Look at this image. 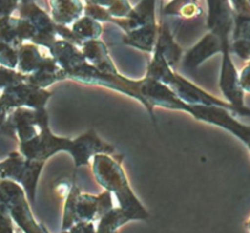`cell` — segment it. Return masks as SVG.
I'll list each match as a JSON object with an SVG mask.
<instances>
[{
	"mask_svg": "<svg viewBox=\"0 0 250 233\" xmlns=\"http://www.w3.org/2000/svg\"><path fill=\"white\" fill-rule=\"evenodd\" d=\"M19 151L29 160L46 163L48 159L55 154L65 151L71 155L75 166V175L82 166L88 165L98 154L115 155L116 149L114 146L106 143L93 128L88 129L75 139L59 137L51 132L49 124L43 126L38 134L29 141L19 143Z\"/></svg>",
	"mask_w": 250,
	"mask_h": 233,
	"instance_id": "1",
	"label": "cell"
},
{
	"mask_svg": "<svg viewBox=\"0 0 250 233\" xmlns=\"http://www.w3.org/2000/svg\"><path fill=\"white\" fill-rule=\"evenodd\" d=\"M119 159L109 154H98L92 160V172L95 181L116 197L119 207L129 216L131 221H146L149 212L134 194Z\"/></svg>",
	"mask_w": 250,
	"mask_h": 233,
	"instance_id": "2",
	"label": "cell"
},
{
	"mask_svg": "<svg viewBox=\"0 0 250 233\" xmlns=\"http://www.w3.org/2000/svg\"><path fill=\"white\" fill-rule=\"evenodd\" d=\"M45 163L29 160L20 151H12L5 160L0 161V180H10L19 183L26 192L31 205L36 203L37 188Z\"/></svg>",
	"mask_w": 250,
	"mask_h": 233,
	"instance_id": "3",
	"label": "cell"
},
{
	"mask_svg": "<svg viewBox=\"0 0 250 233\" xmlns=\"http://www.w3.org/2000/svg\"><path fill=\"white\" fill-rule=\"evenodd\" d=\"M0 193L6 202L12 220L22 232L49 233L48 229L36 220L26 192L19 183L10 180H0Z\"/></svg>",
	"mask_w": 250,
	"mask_h": 233,
	"instance_id": "4",
	"label": "cell"
},
{
	"mask_svg": "<svg viewBox=\"0 0 250 233\" xmlns=\"http://www.w3.org/2000/svg\"><path fill=\"white\" fill-rule=\"evenodd\" d=\"M49 124V115L46 109H27L19 107L10 111L2 131L14 137L19 143L29 141L41 132L43 126Z\"/></svg>",
	"mask_w": 250,
	"mask_h": 233,
	"instance_id": "5",
	"label": "cell"
},
{
	"mask_svg": "<svg viewBox=\"0 0 250 233\" xmlns=\"http://www.w3.org/2000/svg\"><path fill=\"white\" fill-rule=\"evenodd\" d=\"M17 10H19L20 17L28 20L36 28L34 44L49 49L58 41V23L54 22L51 15H49L36 4V0L21 2Z\"/></svg>",
	"mask_w": 250,
	"mask_h": 233,
	"instance_id": "6",
	"label": "cell"
},
{
	"mask_svg": "<svg viewBox=\"0 0 250 233\" xmlns=\"http://www.w3.org/2000/svg\"><path fill=\"white\" fill-rule=\"evenodd\" d=\"M51 93L45 88L37 87L27 81L16 83L1 90V98L9 110L27 107V109H44L50 99Z\"/></svg>",
	"mask_w": 250,
	"mask_h": 233,
	"instance_id": "7",
	"label": "cell"
},
{
	"mask_svg": "<svg viewBox=\"0 0 250 233\" xmlns=\"http://www.w3.org/2000/svg\"><path fill=\"white\" fill-rule=\"evenodd\" d=\"M112 208H114V202H112V194L109 191L104 190V192L98 195L81 192L76 203V222H98Z\"/></svg>",
	"mask_w": 250,
	"mask_h": 233,
	"instance_id": "8",
	"label": "cell"
},
{
	"mask_svg": "<svg viewBox=\"0 0 250 233\" xmlns=\"http://www.w3.org/2000/svg\"><path fill=\"white\" fill-rule=\"evenodd\" d=\"M221 53V42L215 34L209 32L183 55V67H186V70L188 71H194L208 59Z\"/></svg>",
	"mask_w": 250,
	"mask_h": 233,
	"instance_id": "9",
	"label": "cell"
},
{
	"mask_svg": "<svg viewBox=\"0 0 250 233\" xmlns=\"http://www.w3.org/2000/svg\"><path fill=\"white\" fill-rule=\"evenodd\" d=\"M155 2L156 0H141L132 9L129 15L125 19H112L111 23H115L124 29L125 33L134 31L146 24L156 22L155 19Z\"/></svg>",
	"mask_w": 250,
	"mask_h": 233,
	"instance_id": "10",
	"label": "cell"
},
{
	"mask_svg": "<svg viewBox=\"0 0 250 233\" xmlns=\"http://www.w3.org/2000/svg\"><path fill=\"white\" fill-rule=\"evenodd\" d=\"M81 50H82L85 60L99 71L110 73V75L119 73V71L116 70V66L110 58L107 46L100 39L83 42V44L81 45Z\"/></svg>",
	"mask_w": 250,
	"mask_h": 233,
	"instance_id": "11",
	"label": "cell"
},
{
	"mask_svg": "<svg viewBox=\"0 0 250 233\" xmlns=\"http://www.w3.org/2000/svg\"><path fill=\"white\" fill-rule=\"evenodd\" d=\"M67 75L55 59L49 54L45 55L41 66L33 73L27 76V82L41 88H48L56 82L66 80Z\"/></svg>",
	"mask_w": 250,
	"mask_h": 233,
	"instance_id": "12",
	"label": "cell"
},
{
	"mask_svg": "<svg viewBox=\"0 0 250 233\" xmlns=\"http://www.w3.org/2000/svg\"><path fill=\"white\" fill-rule=\"evenodd\" d=\"M232 53L250 61V14H234Z\"/></svg>",
	"mask_w": 250,
	"mask_h": 233,
	"instance_id": "13",
	"label": "cell"
},
{
	"mask_svg": "<svg viewBox=\"0 0 250 233\" xmlns=\"http://www.w3.org/2000/svg\"><path fill=\"white\" fill-rule=\"evenodd\" d=\"M154 51H159L172 68H175L183 59V50L175 41V37L165 21L159 24L158 39Z\"/></svg>",
	"mask_w": 250,
	"mask_h": 233,
	"instance_id": "14",
	"label": "cell"
},
{
	"mask_svg": "<svg viewBox=\"0 0 250 233\" xmlns=\"http://www.w3.org/2000/svg\"><path fill=\"white\" fill-rule=\"evenodd\" d=\"M54 22L62 26L73 24L84 14L81 0H48Z\"/></svg>",
	"mask_w": 250,
	"mask_h": 233,
	"instance_id": "15",
	"label": "cell"
},
{
	"mask_svg": "<svg viewBox=\"0 0 250 233\" xmlns=\"http://www.w3.org/2000/svg\"><path fill=\"white\" fill-rule=\"evenodd\" d=\"M159 24L156 22L154 23L146 24V26L137 28L134 31L128 32L125 34L124 43L126 45L133 46L146 53H154L156 45V39H158Z\"/></svg>",
	"mask_w": 250,
	"mask_h": 233,
	"instance_id": "16",
	"label": "cell"
},
{
	"mask_svg": "<svg viewBox=\"0 0 250 233\" xmlns=\"http://www.w3.org/2000/svg\"><path fill=\"white\" fill-rule=\"evenodd\" d=\"M45 55L39 50V45L31 43H23L19 48V64L16 70L23 75L28 76L33 73L41 66Z\"/></svg>",
	"mask_w": 250,
	"mask_h": 233,
	"instance_id": "17",
	"label": "cell"
},
{
	"mask_svg": "<svg viewBox=\"0 0 250 233\" xmlns=\"http://www.w3.org/2000/svg\"><path fill=\"white\" fill-rule=\"evenodd\" d=\"M72 32L78 41L83 44V42L93 41V39H99L102 36L103 27L99 21L92 19V17L84 16L80 17L75 23L72 24Z\"/></svg>",
	"mask_w": 250,
	"mask_h": 233,
	"instance_id": "18",
	"label": "cell"
},
{
	"mask_svg": "<svg viewBox=\"0 0 250 233\" xmlns=\"http://www.w3.org/2000/svg\"><path fill=\"white\" fill-rule=\"evenodd\" d=\"M202 14L198 0H172L163 10V15L166 16H178L181 19H195Z\"/></svg>",
	"mask_w": 250,
	"mask_h": 233,
	"instance_id": "19",
	"label": "cell"
},
{
	"mask_svg": "<svg viewBox=\"0 0 250 233\" xmlns=\"http://www.w3.org/2000/svg\"><path fill=\"white\" fill-rule=\"evenodd\" d=\"M131 221L128 215L120 207L112 208L97 222L98 233H117L119 229Z\"/></svg>",
	"mask_w": 250,
	"mask_h": 233,
	"instance_id": "20",
	"label": "cell"
},
{
	"mask_svg": "<svg viewBox=\"0 0 250 233\" xmlns=\"http://www.w3.org/2000/svg\"><path fill=\"white\" fill-rule=\"evenodd\" d=\"M81 194V190L76 182V175L73 173L72 183L67 191L65 204H63L62 212V224H61V230H68L76 224V203H77L78 195Z\"/></svg>",
	"mask_w": 250,
	"mask_h": 233,
	"instance_id": "21",
	"label": "cell"
},
{
	"mask_svg": "<svg viewBox=\"0 0 250 233\" xmlns=\"http://www.w3.org/2000/svg\"><path fill=\"white\" fill-rule=\"evenodd\" d=\"M17 26H19V17H14L11 15L1 17L0 19V42L20 48V45L23 43L19 37Z\"/></svg>",
	"mask_w": 250,
	"mask_h": 233,
	"instance_id": "22",
	"label": "cell"
},
{
	"mask_svg": "<svg viewBox=\"0 0 250 233\" xmlns=\"http://www.w3.org/2000/svg\"><path fill=\"white\" fill-rule=\"evenodd\" d=\"M85 4L103 7L112 19H125L133 9L127 0H85Z\"/></svg>",
	"mask_w": 250,
	"mask_h": 233,
	"instance_id": "23",
	"label": "cell"
},
{
	"mask_svg": "<svg viewBox=\"0 0 250 233\" xmlns=\"http://www.w3.org/2000/svg\"><path fill=\"white\" fill-rule=\"evenodd\" d=\"M19 64V48L0 42V65L16 70Z\"/></svg>",
	"mask_w": 250,
	"mask_h": 233,
	"instance_id": "24",
	"label": "cell"
},
{
	"mask_svg": "<svg viewBox=\"0 0 250 233\" xmlns=\"http://www.w3.org/2000/svg\"><path fill=\"white\" fill-rule=\"evenodd\" d=\"M27 81V76L14 68H7L0 65V90L16 83Z\"/></svg>",
	"mask_w": 250,
	"mask_h": 233,
	"instance_id": "25",
	"label": "cell"
},
{
	"mask_svg": "<svg viewBox=\"0 0 250 233\" xmlns=\"http://www.w3.org/2000/svg\"><path fill=\"white\" fill-rule=\"evenodd\" d=\"M16 224L12 220L6 202L0 193V233H17Z\"/></svg>",
	"mask_w": 250,
	"mask_h": 233,
	"instance_id": "26",
	"label": "cell"
},
{
	"mask_svg": "<svg viewBox=\"0 0 250 233\" xmlns=\"http://www.w3.org/2000/svg\"><path fill=\"white\" fill-rule=\"evenodd\" d=\"M71 233H98L97 222L92 221H78L68 229Z\"/></svg>",
	"mask_w": 250,
	"mask_h": 233,
	"instance_id": "27",
	"label": "cell"
},
{
	"mask_svg": "<svg viewBox=\"0 0 250 233\" xmlns=\"http://www.w3.org/2000/svg\"><path fill=\"white\" fill-rule=\"evenodd\" d=\"M20 2L17 0H0V19L10 16L15 10H17Z\"/></svg>",
	"mask_w": 250,
	"mask_h": 233,
	"instance_id": "28",
	"label": "cell"
},
{
	"mask_svg": "<svg viewBox=\"0 0 250 233\" xmlns=\"http://www.w3.org/2000/svg\"><path fill=\"white\" fill-rule=\"evenodd\" d=\"M239 83L244 93H250V61L239 73Z\"/></svg>",
	"mask_w": 250,
	"mask_h": 233,
	"instance_id": "29",
	"label": "cell"
},
{
	"mask_svg": "<svg viewBox=\"0 0 250 233\" xmlns=\"http://www.w3.org/2000/svg\"><path fill=\"white\" fill-rule=\"evenodd\" d=\"M237 14H250L249 0H229Z\"/></svg>",
	"mask_w": 250,
	"mask_h": 233,
	"instance_id": "30",
	"label": "cell"
},
{
	"mask_svg": "<svg viewBox=\"0 0 250 233\" xmlns=\"http://www.w3.org/2000/svg\"><path fill=\"white\" fill-rule=\"evenodd\" d=\"M10 111H11V110L7 109L6 105H5L4 102H2L1 90H0V129L2 128V126H4L5 122H6Z\"/></svg>",
	"mask_w": 250,
	"mask_h": 233,
	"instance_id": "31",
	"label": "cell"
},
{
	"mask_svg": "<svg viewBox=\"0 0 250 233\" xmlns=\"http://www.w3.org/2000/svg\"><path fill=\"white\" fill-rule=\"evenodd\" d=\"M247 227H248V231L250 233V219L248 220V222H247Z\"/></svg>",
	"mask_w": 250,
	"mask_h": 233,
	"instance_id": "32",
	"label": "cell"
},
{
	"mask_svg": "<svg viewBox=\"0 0 250 233\" xmlns=\"http://www.w3.org/2000/svg\"><path fill=\"white\" fill-rule=\"evenodd\" d=\"M60 233H71V232L68 231V230H61Z\"/></svg>",
	"mask_w": 250,
	"mask_h": 233,
	"instance_id": "33",
	"label": "cell"
}]
</instances>
